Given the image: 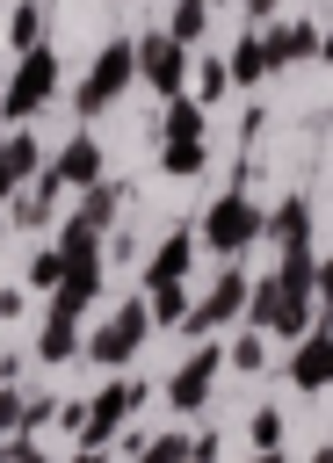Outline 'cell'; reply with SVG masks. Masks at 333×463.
<instances>
[{
	"instance_id": "obj_8",
	"label": "cell",
	"mask_w": 333,
	"mask_h": 463,
	"mask_svg": "<svg viewBox=\"0 0 333 463\" xmlns=\"http://www.w3.org/2000/svg\"><path fill=\"white\" fill-rule=\"evenodd\" d=\"M36 174H43L58 195H65V188H94V181L109 174V159H101V137H94V130H72L58 152H43V166H36Z\"/></svg>"
},
{
	"instance_id": "obj_40",
	"label": "cell",
	"mask_w": 333,
	"mask_h": 463,
	"mask_svg": "<svg viewBox=\"0 0 333 463\" xmlns=\"http://www.w3.org/2000/svg\"><path fill=\"white\" fill-rule=\"evenodd\" d=\"M203 7H224V0H203Z\"/></svg>"
},
{
	"instance_id": "obj_25",
	"label": "cell",
	"mask_w": 333,
	"mask_h": 463,
	"mask_svg": "<svg viewBox=\"0 0 333 463\" xmlns=\"http://www.w3.org/2000/svg\"><path fill=\"white\" fill-rule=\"evenodd\" d=\"M159 29H166L174 43H188V51H195V43H203V29H210V7H203V0H174V14H166Z\"/></svg>"
},
{
	"instance_id": "obj_14",
	"label": "cell",
	"mask_w": 333,
	"mask_h": 463,
	"mask_svg": "<svg viewBox=\"0 0 333 463\" xmlns=\"http://www.w3.org/2000/svg\"><path fill=\"white\" fill-rule=\"evenodd\" d=\"M188 268H195V232L188 224H174L159 246H152V260H145V289H166V282H188Z\"/></svg>"
},
{
	"instance_id": "obj_13",
	"label": "cell",
	"mask_w": 333,
	"mask_h": 463,
	"mask_svg": "<svg viewBox=\"0 0 333 463\" xmlns=\"http://www.w3.org/2000/svg\"><path fill=\"white\" fill-rule=\"evenodd\" d=\"M311 224H319L311 195H282L275 210H261V239H275V246H311Z\"/></svg>"
},
{
	"instance_id": "obj_9",
	"label": "cell",
	"mask_w": 333,
	"mask_h": 463,
	"mask_svg": "<svg viewBox=\"0 0 333 463\" xmlns=\"http://www.w3.org/2000/svg\"><path fill=\"white\" fill-rule=\"evenodd\" d=\"M138 405H145V376H109V383H101V391L87 398L80 441H87V449H101V441H109V434H116V427H123V420L138 412Z\"/></svg>"
},
{
	"instance_id": "obj_21",
	"label": "cell",
	"mask_w": 333,
	"mask_h": 463,
	"mask_svg": "<svg viewBox=\"0 0 333 463\" xmlns=\"http://www.w3.org/2000/svg\"><path fill=\"white\" fill-rule=\"evenodd\" d=\"M51 217H58V188H51L43 174H36V181H29L22 195H14V224H22V232H43Z\"/></svg>"
},
{
	"instance_id": "obj_23",
	"label": "cell",
	"mask_w": 333,
	"mask_h": 463,
	"mask_svg": "<svg viewBox=\"0 0 333 463\" xmlns=\"http://www.w3.org/2000/svg\"><path fill=\"white\" fill-rule=\"evenodd\" d=\"M224 94H232V80H224V58H203V65L188 72V101H195V109H217Z\"/></svg>"
},
{
	"instance_id": "obj_39",
	"label": "cell",
	"mask_w": 333,
	"mask_h": 463,
	"mask_svg": "<svg viewBox=\"0 0 333 463\" xmlns=\"http://www.w3.org/2000/svg\"><path fill=\"white\" fill-rule=\"evenodd\" d=\"M0 137H7V116H0Z\"/></svg>"
},
{
	"instance_id": "obj_24",
	"label": "cell",
	"mask_w": 333,
	"mask_h": 463,
	"mask_svg": "<svg viewBox=\"0 0 333 463\" xmlns=\"http://www.w3.org/2000/svg\"><path fill=\"white\" fill-rule=\"evenodd\" d=\"M188 304H195V297H188V282L145 289V318H152V326H181V318H188Z\"/></svg>"
},
{
	"instance_id": "obj_16",
	"label": "cell",
	"mask_w": 333,
	"mask_h": 463,
	"mask_svg": "<svg viewBox=\"0 0 333 463\" xmlns=\"http://www.w3.org/2000/svg\"><path fill=\"white\" fill-rule=\"evenodd\" d=\"M210 137V109H195L188 94L159 101V145H203Z\"/></svg>"
},
{
	"instance_id": "obj_5",
	"label": "cell",
	"mask_w": 333,
	"mask_h": 463,
	"mask_svg": "<svg viewBox=\"0 0 333 463\" xmlns=\"http://www.w3.org/2000/svg\"><path fill=\"white\" fill-rule=\"evenodd\" d=\"M145 333H152L145 297H123V304H116V311H109V318H101V326L80 340V354H87V362H101L109 376H123V369H130V354L145 347Z\"/></svg>"
},
{
	"instance_id": "obj_6",
	"label": "cell",
	"mask_w": 333,
	"mask_h": 463,
	"mask_svg": "<svg viewBox=\"0 0 333 463\" xmlns=\"http://www.w3.org/2000/svg\"><path fill=\"white\" fill-rule=\"evenodd\" d=\"M246 326H253V333H275V340H297V333L319 326V304H311V297H290V289L268 275V282H246Z\"/></svg>"
},
{
	"instance_id": "obj_35",
	"label": "cell",
	"mask_w": 333,
	"mask_h": 463,
	"mask_svg": "<svg viewBox=\"0 0 333 463\" xmlns=\"http://www.w3.org/2000/svg\"><path fill=\"white\" fill-rule=\"evenodd\" d=\"M0 318H22V289H7V282H0Z\"/></svg>"
},
{
	"instance_id": "obj_29",
	"label": "cell",
	"mask_w": 333,
	"mask_h": 463,
	"mask_svg": "<svg viewBox=\"0 0 333 463\" xmlns=\"http://www.w3.org/2000/svg\"><path fill=\"white\" fill-rule=\"evenodd\" d=\"M246 434H253V449H282V412H275V405H261V412L246 420Z\"/></svg>"
},
{
	"instance_id": "obj_26",
	"label": "cell",
	"mask_w": 333,
	"mask_h": 463,
	"mask_svg": "<svg viewBox=\"0 0 333 463\" xmlns=\"http://www.w3.org/2000/svg\"><path fill=\"white\" fill-rule=\"evenodd\" d=\"M210 166V145H159V174H174V181H195Z\"/></svg>"
},
{
	"instance_id": "obj_1",
	"label": "cell",
	"mask_w": 333,
	"mask_h": 463,
	"mask_svg": "<svg viewBox=\"0 0 333 463\" xmlns=\"http://www.w3.org/2000/svg\"><path fill=\"white\" fill-rule=\"evenodd\" d=\"M138 87V58H130V36H109L94 58H87V72H80V87H72V109L94 123V116H109L123 94Z\"/></svg>"
},
{
	"instance_id": "obj_2",
	"label": "cell",
	"mask_w": 333,
	"mask_h": 463,
	"mask_svg": "<svg viewBox=\"0 0 333 463\" xmlns=\"http://www.w3.org/2000/svg\"><path fill=\"white\" fill-rule=\"evenodd\" d=\"M58 101V51L51 43H36V51H22L14 65H7V87H0V116H7V130L14 123H29L36 109H51Z\"/></svg>"
},
{
	"instance_id": "obj_37",
	"label": "cell",
	"mask_w": 333,
	"mask_h": 463,
	"mask_svg": "<svg viewBox=\"0 0 333 463\" xmlns=\"http://www.w3.org/2000/svg\"><path fill=\"white\" fill-rule=\"evenodd\" d=\"M72 463H109V456H101V449H80V456H72Z\"/></svg>"
},
{
	"instance_id": "obj_34",
	"label": "cell",
	"mask_w": 333,
	"mask_h": 463,
	"mask_svg": "<svg viewBox=\"0 0 333 463\" xmlns=\"http://www.w3.org/2000/svg\"><path fill=\"white\" fill-rule=\"evenodd\" d=\"M275 7H282V0H239V14H246L253 29H261V22H275Z\"/></svg>"
},
{
	"instance_id": "obj_20",
	"label": "cell",
	"mask_w": 333,
	"mask_h": 463,
	"mask_svg": "<svg viewBox=\"0 0 333 463\" xmlns=\"http://www.w3.org/2000/svg\"><path fill=\"white\" fill-rule=\"evenodd\" d=\"M80 354V318H65V311H43V333H36V362H72Z\"/></svg>"
},
{
	"instance_id": "obj_4",
	"label": "cell",
	"mask_w": 333,
	"mask_h": 463,
	"mask_svg": "<svg viewBox=\"0 0 333 463\" xmlns=\"http://www.w3.org/2000/svg\"><path fill=\"white\" fill-rule=\"evenodd\" d=\"M130 58H138V87H145V94H159V101L188 94L195 51H188V43H174L166 29H145V36H130Z\"/></svg>"
},
{
	"instance_id": "obj_32",
	"label": "cell",
	"mask_w": 333,
	"mask_h": 463,
	"mask_svg": "<svg viewBox=\"0 0 333 463\" xmlns=\"http://www.w3.org/2000/svg\"><path fill=\"white\" fill-rule=\"evenodd\" d=\"M14 427H22V391H14V383H0V441H7Z\"/></svg>"
},
{
	"instance_id": "obj_27",
	"label": "cell",
	"mask_w": 333,
	"mask_h": 463,
	"mask_svg": "<svg viewBox=\"0 0 333 463\" xmlns=\"http://www.w3.org/2000/svg\"><path fill=\"white\" fill-rule=\"evenodd\" d=\"M58 253H65V260H87V253H101V232L80 224V217H65V224H58Z\"/></svg>"
},
{
	"instance_id": "obj_7",
	"label": "cell",
	"mask_w": 333,
	"mask_h": 463,
	"mask_svg": "<svg viewBox=\"0 0 333 463\" xmlns=\"http://www.w3.org/2000/svg\"><path fill=\"white\" fill-rule=\"evenodd\" d=\"M246 282H253V275H246L239 260H224V275H217V282H210V289H203V297L188 304V318H181V333H195V340H210L217 326H232V318L246 311Z\"/></svg>"
},
{
	"instance_id": "obj_15",
	"label": "cell",
	"mask_w": 333,
	"mask_h": 463,
	"mask_svg": "<svg viewBox=\"0 0 333 463\" xmlns=\"http://www.w3.org/2000/svg\"><path fill=\"white\" fill-rule=\"evenodd\" d=\"M94 297H101V253H87V260H65V275H58V289H51V311L80 318Z\"/></svg>"
},
{
	"instance_id": "obj_31",
	"label": "cell",
	"mask_w": 333,
	"mask_h": 463,
	"mask_svg": "<svg viewBox=\"0 0 333 463\" xmlns=\"http://www.w3.org/2000/svg\"><path fill=\"white\" fill-rule=\"evenodd\" d=\"M58 275H65V253H58V246H43V253L29 260V282H36V289H58Z\"/></svg>"
},
{
	"instance_id": "obj_33",
	"label": "cell",
	"mask_w": 333,
	"mask_h": 463,
	"mask_svg": "<svg viewBox=\"0 0 333 463\" xmlns=\"http://www.w3.org/2000/svg\"><path fill=\"white\" fill-rule=\"evenodd\" d=\"M217 449H224L217 434H188V463H217Z\"/></svg>"
},
{
	"instance_id": "obj_38",
	"label": "cell",
	"mask_w": 333,
	"mask_h": 463,
	"mask_svg": "<svg viewBox=\"0 0 333 463\" xmlns=\"http://www.w3.org/2000/svg\"><path fill=\"white\" fill-rule=\"evenodd\" d=\"M0 87H7V58H0Z\"/></svg>"
},
{
	"instance_id": "obj_18",
	"label": "cell",
	"mask_w": 333,
	"mask_h": 463,
	"mask_svg": "<svg viewBox=\"0 0 333 463\" xmlns=\"http://www.w3.org/2000/svg\"><path fill=\"white\" fill-rule=\"evenodd\" d=\"M326 369H333V354H326V326L297 333V347H290V383H297V391H326Z\"/></svg>"
},
{
	"instance_id": "obj_19",
	"label": "cell",
	"mask_w": 333,
	"mask_h": 463,
	"mask_svg": "<svg viewBox=\"0 0 333 463\" xmlns=\"http://www.w3.org/2000/svg\"><path fill=\"white\" fill-rule=\"evenodd\" d=\"M275 65H268V43H261V29H239V43L224 51V80L232 87H261Z\"/></svg>"
},
{
	"instance_id": "obj_10",
	"label": "cell",
	"mask_w": 333,
	"mask_h": 463,
	"mask_svg": "<svg viewBox=\"0 0 333 463\" xmlns=\"http://www.w3.org/2000/svg\"><path fill=\"white\" fill-rule=\"evenodd\" d=\"M261 43H268V65H304V58H326V22L297 14V22H261Z\"/></svg>"
},
{
	"instance_id": "obj_12",
	"label": "cell",
	"mask_w": 333,
	"mask_h": 463,
	"mask_svg": "<svg viewBox=\"0 0 333 463\" xmlns=\"http://www.w3.org/2000/svg\"><path fill=\"white\" fill-rule=\"evenodd\" d=\"M36 166H43V137H36L29 123H14V130L0 137V203H14V195L36 181Z\"/></svg>"
},
{
	"instance_id": "obj_28",
	"label": "cell",
	"mask_w": 333,
	"mask_h": 463,
	"mask_svg": "<svg viewBox=\"0 0 333 463\" xmlns=\"http://www.w3.org/2000/svg\"><path fill=\"white\" fill-rule=\"evenodd\" d=\"M224 362H232V369H246V376H253V369H268V333H253V326H246V333L224 347Z\"/></svg>"
},
{
	"instance_id": "obj_3",
	"label": "cell",
	"mask_w": 333,
	"mask_h": 463,
	"mask_svg": "<svg viewBox=\"0 0 333 463\" xmlns=\"http://www.w3.org/2000/svg\"><path fill=\"white\" fill-rule=\"evenodd\" d=\"M253 239H261V203H253L246 188H224V195L203 210V224H195V246H210L217 260H239Z\"/></svg>"
},
{
	"instance_id": "obj_11",
	"label": "cell",
	"mask_w": 333,
	"mask_h": 463,
	"mask_svg": "<svg viewBox=\"0 0 333 463\" xmlns=\"http://www.w3.org/2000/svg\"><path fill=\"white\" fill-rule=\"evenodd\" d=\"M217 369H224V347H217V340L188 347V362H181V369H174V383H166L174 412H203V405H210V383H217Z\"/></svg>"
},
{
	"instance_id": "obj_36",
	"label": "cell",
	"mask_w": 333,
	"mask_h": 463,
	"mask_svg": "<svg viewBox=\"0 0 333 463\" xmlns=\"http://www.w3.org/2000/svg\"><path fill=\"white\" fill-rule=\"evenodd\" d=\"M253 463H290V456H282V449H261V456H253Z\"/></svg>"
},
{
	"instance_id": "obj_17",
	"label": "cell",
	"mask_w": 333,
	"mask_h": 463,
	"mask_svg": "<svg viewBox=\"0 0 333 463\" xmlns=\"http://www.w3.org/2000/svg\"><path fill=\"white\" fill-rule=\"evenodd\" d=\"M123 203H130V181H109V174H101L94 188H80V210H72V217H80V224H94V232L109 239V224L123 217Z\"/></svg>"
},
{
	"instance_id": "obj_22",
	"label": "cell",
	"mask_w": 333,
	"mask_h": 463,
	"mask_svg": "<svg viewBox=\"0 0 333 463\" xmlns=\"http://www.w3.org/2000/svg\"><path fill=\"white\" fill-rule=\"evenodd\" d=\"M43 43V0H14L7 7V51L22 58V51H36Z\"/></svg>"
},
{
	"instance_id": "obj_30",
	"label": "cell",
	"mask_w": 333,
	"mask_h": 463,
	"mask_svg": "<svg viewBox=\"0 0 333 463\" xmlns=\"http://www.w3.org/2000/svg\"><path fill=\"white\" fill-rule=\"evenodd\" d=\"M138 456H145V463H188V434L174 427V434H159V441H145Z\"/></svg>"
}]
</instances>
